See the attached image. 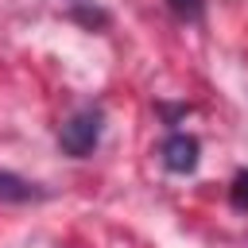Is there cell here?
Masks as SVG:
<instances>
[{"label": "cell", "mask_w": 248, "mask_h": 248, "mask_svg": "<svg viewBox=\"0 0 248 248\" xmlns=\"http://www.w3.org/2000/svg\"><path fill=\"white\" fill-rule=\"evenodd\" d=\"M101 132H105V112L97 105H81L78 112H70L58 128V147L74 159H85L97 151L101 143Z\"/></svg>", "instance_id": "6da1fadb"}, {"label": "cell", "mask_w": 248, "mask_h": 248, "mask_svg": "<svg viewBox=\"0 0 248 248\" xmlns=\"http://www.w3.org/2000/svg\"><path fill=\"white\" fill-rule=\"evenodd\" d=\"M159 159L170 174H190L198 170V159H202V143L190 136V132H170L159 147Z\"/></svg>", "instance_id": "7a4b0ae2"}, {"label": "cell", "mask_w": 248, "mask_h": 248, "mask_svg": "<svg viewBox=\"0 0 248 248\" xmlns=\"http://www.w3.org/2000/svg\"><path fill=\"white\" fill-rule=\"evenodd\" d=\"M50 198V190H43L39 182H27L12 170H0V202H16V205H27V202H43Z\"/></svg>", "instance_id": "3957f363"}, {"label": "cell", "mask_w": 248, "mask_h": 248, "mask_svg": "<svg viewBox=\"0 0 248 248\" xmlns=\"http://www.w3.org/2000/svg\"><path fill=\"white\" fill-rule=\"evenodd\" d=\"M167 8L182 23H202V16H205V0H167Z\"/></svg>", "instance_id": "277c9868"}, {"label": "cell", "mask_w": 248, "mask_h": 248, "mask_svg": "<svg viewBox=\"0 0 248 248\" xmlns=\"http://www.w3.org/2000/svg\"><path fill=\"white\" fill-rule=\"evenodd\" d=\"M229 198H232L236 209H248V170H236V178L229 186Z\"/></svg>", "instance_id": "5b68a950"}]
</instances>
